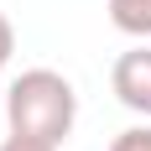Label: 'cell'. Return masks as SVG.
Returning <instances> with one entry per match:
<instances>
[{
    "instance_id": "obj_5",
    "label": "cell",
    "mask_w": 151,
    "mask_h": 151,
    "mask_svg": "<svg viewBox=\"0 0 151 151\" xmlns=\"http://www.w3.org/2000/svg\"><path fill=\"white\" fill-rule=\"evenodd\" d=\"M0 151H58V146H52V141H31V136H5Z\"/></svg>"
},
{
    "instance_id": "obj_1",
    "label": "cell",
    "mask_w": 151,
    "mask_h": 151,
    "mask_svg": "<svg viewBox=\"0 0 151 151\" xmlns=\"http://www.w3.org/2000/svg\"><path fill=\"white\" fill-rule=\"evenodd\" d=\"M73 120H78V94L52 68H26L5 89V125H11V136H31V141L63 146Z\"/></svg>"
},
{
    "instance_id": "obj_3",
    "label": "cell",
    "mask_w": 151,
    "mask_h": 151,
    "mask_svg": "<svg viewBox=\"0 0 151 151\" xmlns=\"http://www.w3.org/2000/svg\"><path fill=\"white\" fill-rule=\"evenodd\" d=\"M109 21H115L125 37L151 42V0H109Z\"/></svg>"
},
{
    "instance_id": "obj_4",
    "label": "cell",
    "mask_w": 151,
    "mask_h": 151,
    "mask_svg": "<svg viewBox=\"0 0 151 151\" xmlns=\"http://www.w3.org/2000/svg\"><path fill=\"white\" fill-rule=\"evenodd\" d=\"M109 151H151V125H130L109 141Z\"/></svg>"
},
{
    "instance_id": "obj_7",
    "label": "cell",
    "mask_w": 151,
    "mask_h": 151,
    "mask_svg": "<svg viewBox=\"0 0 151 151\" xmlns=\"http://www.w3.org/2000/svg\"><path fill=\"white\" fill-rule=\"evenodd\" d=\"M0 120H5V89H0Z\"/></svg>"
},
{
    "instance_id": "obj_6",
    "label": "cell",
    "mask_w": 151,
    "mask_h": 151,
    "mask_svg": "<svg viewBox=\"0 0 151 151\" xmlns=\"http://www.w3.org/2000/svg\"><path fill=\"white\" fill-rule=\"evenodd\" d=\"M11 52H16V31H11V21L0 16V68L11 63Z\"/></svg>"
},
{
    "instance_id": "obj_2",
    "label": "cell",
    "mask_w": 151,
    "mask_h": 151,
    "mask_svg": "<svg viewBox=\"0 0 151 151\" xmlns=\"http://www.w3.org/2000/svg\"><path fill=\"white\" fill-rule=\"evenodd\" d=\"M109 89H115V99H120L125 109H136V115L151 120V42H141V47H130V52L115 58Z\"/></svg>"
}]
</instances>
